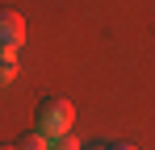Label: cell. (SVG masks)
Here are the masks:
<instances>
[{
    "label": "cell",
    "instance_id": "1",
    "mask_svg": "<svg viewBox=\"0 0 155 150\" xmlns=\"http://www.w3.org/2000/svg\"><path fill=\"white\" fill-rule=\"evenodd\" d=\"M71 121H76V108H71V100L63 96H42L38 100V113H34V129L38 133H46V138H67L71 133Z\"/></svg>",
    "mask_w": 155,
    "mask_h": 150
},
{
    "label": "cell",
    "instance_id": "4",
    "mask_svg": "<svg viewBox=\"0 0 155 150\" xmlns=\"http://www.w3.org/2000/svg\"><path fill=\"white\" fill-rule=\"evenodd\" d=\"M17 75V50H0V83H8Z\"/></svg>",
    "mask_w": 155,
    "mask_h": 150
},
{
    "label": "cell",
    "instance_id": "5",
    "mask_svg": "<svg viewBox=\"0 0 155 150\" xmlns=\"http://www.w3.org/2000/svg\"><path fill=\"white\" fill-rule=\"evenodd\" d=\"M51 150H80V142L67 133V138H54V142H51Z\"/></svg>",
    "mask_w": 155,
    "mask_h": 150
},
{
    "label": "cell",
    "instance_id": "8",
    "mask_svg": "<svg viewBox=\"0 0 155 150\" xmlns=\"http://www.w3.org/2000/svg\"><path fill=\"white\" fill-rule=\"evenodd\" d=\"M92 150H109V146H92Z\"/></svg>",
    "mask_w": 155,
    "mask_h": 150
},
{
    "label": "cell",
    "instance_id": "7",
    "mask_svg": "<svg viewBox=\"0 0 155 150\" xmlns=\"http://www.w3.org/2000/svg\"><path fill=\"white\" fill-rule=\"evenodd\" d=\"M0 150H17V142H0Z\"/></svg>",
    "mask_w": 155,
    "mask_h": 150
},
{
    "label": "cell",
    "instance_id": "6",
    "mask_svg": "<svg viewBox=\"0 0 155 150\" xmlns=\"http://www.w3.org/2000/svg\"><path fill=\"white\" fill-rule=\"evenodd\" d=\"M109 150H138L134 142H109Z\"/></svg>",
    "mask_w": 155,
    "mask_h": 150
},
{
    "label": "cell",
    "instance_id": "3",
    "mask_svg": "<svg viewBox=\"0 0 155 150\" xmlns=\"http://www.w3.org/2000/svg\"><path fill=\"white\" fill-rule=\"evenodd\" d=\"M17 150H51V138L38 133V129H25V133L17 138Z\"/></svg>",
    "mask_w": 155,
    "mask_h": 150
},
{
    "label": "cell",
    "instance_id": "2",
    "mask_svg": "<svg viewBox=\"0 0 155 150\" xmlns=\"http://www.w3.org/2000/svg\"><path fill=\"white\" fill-rule=\"evenodd\" d=\"M25 42V17L17 8H0V50H17Z\"/></svg>",
    "mask_w": 155,
    "mask_h": 150
}]
</instances>
